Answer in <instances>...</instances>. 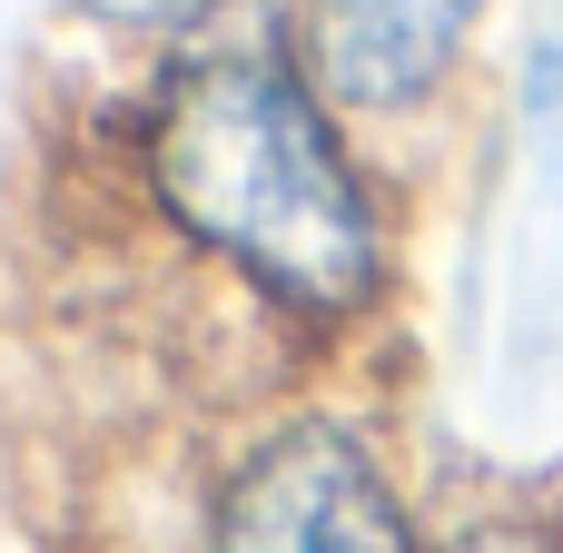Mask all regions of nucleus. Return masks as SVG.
I'll return each mask as SVG.
<instances>
[{
    "label": "nucleus",
    "instance_id": "4",
    "mask_svg": "<svg viewBox=\"0 0 563 553\" xmlns=\"http://www.w3.org/2000/svg\"><path fill=\"white\" fill-rule=\"evenodd\" d=\"M89 20H109V30H188L208 0H79Z\"/></svg>",
    "mask_w": 563,
    "mask_h": 553
},
{
    "label": "nucleus",
    "instance_id": "6",
    "mask_svg": "<svg viewBox=\"0 0 563 553\" xmlns=\"http://www.w3.org/2000/svg\"><path fill=\"white\" fill-rule=\"evenodd\" d=\"M534 99H544V129H554V158H563V40L544 49V69H534Z\"/></svg>",
    "mask_w": 563,
    "mask_h": 553
},
{
    "label": "nucleus",
    "instance_id": "3",
    "mask_svg": "<svg viewBox=\"0 0 563 553\" xmlns=\"http://www.w3.org/2000/svg\"><path fill=\"white\" fill-rule=\"evenodd\" d=\"M475 0H307L317 69L346 99H416L465 40Z\"/></svg>",
    "mask_w": 563,
    "mask_h": 553
},
{
    "label": "nucleus",
    "instance_id": "5",
    "mask_svg": "<svg viewBox=\"0 0 563 553\" xmlns=\"http://www.w3.org/2000/svg\"><path fill=\"white\" fill-rule=\"evenodd\" d=\"M445 553H563L544 524H515V515H495V524H475V534H455Z\"/></svg>",
    "mask_w": 563,
    "mask_h": 553
},
{
    "label": "nucleus",
    "instance_id": "1",
    "mask_svg": "<svg viewBox=\"0 0 563 553\" xmlns=\"http://www.w3.org/2000/svg\"><path fill=\"white\" fill-rule=\"evenodd\" d=\"M148 178L188 237L238 257L287 307H356L376 287L366 198H356L327 119L307 109V89L257 49L198 59L168 79L158 129H148Z\"/></svg>",
    "mask_w": 563,
    "mask_h": 553
},
{
    "label": "nucleus",
    "instance_id": "2",
    "mask_svg": "<svg viewBox=\"0 0 563 553\" xmlns=\"http://www.w3.org/2000/svg\"><path fill=\"white\" fill-rule=\"evenodd\" d=\"M208 553H416V544H406L396 485L376 475V455L346 425H287L238 465Z\"/></svg>",
    "mask_w": 563,
    "mask_h": 553
}]
</instances>
